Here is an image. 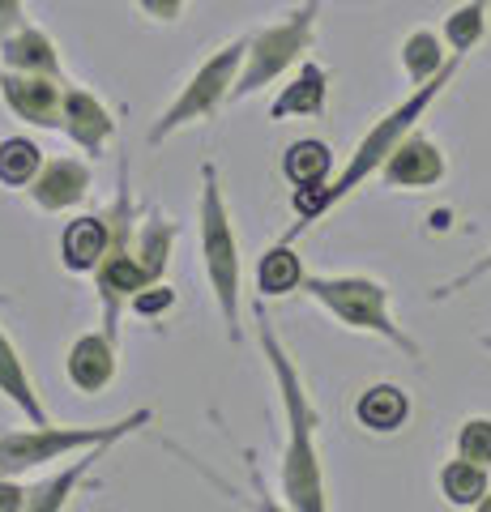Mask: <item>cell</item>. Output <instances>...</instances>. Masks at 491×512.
Here are the masks:
<instances>
[{"label":"cell","mask_w":491,"mask_h":512,"mask_svg":"<svg viewBox=\"0 0 491 512\" xmlns=\"http://www.w3.org/2000/svg\"><path fill=\"white\" fill-rule=\"evenodd\" d=\"M261 325V350L274 372L278 397H282V419H287V440H282V500L291 504V512H329V487H325V461L321 444H316V427H321V410L312 406V397L304 389L295 359L282 346L274 320L265 316V303L257 308Z\"/></svg>","instance_id":"obj_1"},{"label":"cell","mask_w":491,"mask_h":512,"mask_svg":"<svg viewBox=\"0 0 491 512\" xmlns=\"http://www.w3.org/2000/svg\"><path fill=\"white\" fill-rule=\"evenodd\" d=\"M457 64H462V56H453L445 69H440L432 82H423V86H415V94L410 99H402L398 107L389 111V116H380L372 128H368V137L355 146V154H351V163L342 167V175L338 180H329V184H321V188H295V197H291V210H295V227L282 235L287 244H295L299 239V231L304 227H312L316 218H325L334 205H342L351 192L363 184V180H372V175H380V167L389 163V154L402 146V137H410L415 133V124L423 120V111L432 107L440 94H445V86L453 82V73H457Z\"/></svg>","instance_id":"obj_2"},{"label":"cell","mask_w":491,"mask_h":512,"mask_svg":"<svg viewBox=\"0 0 491 512\" xmlns=\"http://www.w3.org/2000/svg\"><path fill=\"white\" fill-rule=\"evenodd\" d=\"M154 423V410L150 406H137L129 410L124 419L116 423H30L18 431H5L0 436V474H26V470H39V466H52V461H69V457H82L90 448H103V444H116L133 431L150 427Z\"/></svg>","instance_id":"obj_3"},{"label":"cell","mask_w":491,"mask_h":512,"mask_svg":"<svg viewBox=\"0 0 491 512\" xmlns=\"http://www.w3.org/2000/svg\"><path fill=\"white\" fill-rule=\"evenodd\" d=\"M197 227H201V261H205V278H210L214 303L223 312L227 338L240 346L244 329H240V291H244V265H240V239L231 227V210L218 188V167L205 163L201 167V205H197Z\"/></svg>","instance_id":"obj_4"},{"label":"cell","mask_w":491,"mask_h":512,"mask_svg":"<svg viewBox=\"0 0 491 512\" xmlns=\"http://www.w3.org/2000/svg\"><path fill=\"white\" fill-rule=\"evenodd\" d=\"M304 295L312 303H321L338 325L355 329V333H376V338H385L389 346H398L402 355L423 359V346L410 338L398 320H393L389 286L380 278H368V274H308Z\"/></svg>","instance_id":"obj_5"},{"label":"cell","mask_w":491,"mask_h":512,"mask_svg":"<svg viewBox=\"0 0 491 512\" xmlns=\"http://www.w3.org/2000/svg\"><path fill=\"white\" fill-rule=\"evenodd\" d=\"M244 56H248V43H231V47H223L218 56H210L197 69V77L188 82L184 90H180V99L171 103L163 116H158V124L150 128V146H158L163 137H171V133H180L184 124H197V120H210L218 107H223L227 99H231V90H235V82H240V64H244Z\"/></svg>","instance_id":"obj_6"},{"label":"cell","mask_w":491,"mask_h":512,"mask_svg":"<svg viewBox=\"0 0 491 512\" xmlns=\"http://www.w3.org/2000/svg\"><path fill=\"white\" fill-rule=\"evenodd\" d=\"M312 18H316V0H308L299 13H291V22L261 30V35L248 43L244 73H240V82H235L231 99H248V94H257L261 86L278 82V77L308 52V43H312Z\"/></svg>","instance_id":"obj_7"},{"label":"cell","mask_w":491,"mask_h":512,"mask_svg":"<svg viewBox=\"0 0 491 512\" xmlns=\"http://www.w3.org/2000/svg\"><path fill=\"white\" fill-rule=\"evenodd\" d=\"M445 154H440V146L427 133H410L402 137V146L389 154V163L380 167V180H385L389 188H436L440 180H445Z\"/></svg>","instance_id":"obj_8"},{"label":"cell","mask_w":491,"mask_h":512,"mask_svg":"<svg viewBox=\"0 0 491 512\" xmlns=\"http://www.w3.org/2000/svg\"><path fill=\"white\" fill-rule=\"evenodd\" d=\"M0 94H5L13 116L39 128H56L60 111H65V90L56 86V77L43 73H0Z\"/></svg>","instance_id":"obj_9"},{"label":"cell","mask_w":491,"mask_h":512,"mask_svg":"<svg viewBox=\"0 0 491 512\" xmlns=\"http://www.w3.org/2000/svg\"><path fill=\"white\" fill-rule=\"evenodd\" d=\"M116 338L112 333H82L73 346H69V359H65V376L77 393L86 397H99L107 384L116 380Z\"/></svg>","instance_id":"obj_10"},{"label":"cell","mask_w":491,"mask_h":512,"mask_svg":"<svg viewBox=\"0 0 491 512\" xmlns=\"http://www.w3.org/2000/svg\"><path fill=\"white\" fill-rule=\"evenodd\" d=\"M86 192H90V167L82 158H52V163H43L39 180L30 184V201L43 214H60V210L82 205Z\"/></svg>","instance_id":"obj_11"},{"label":"cell","mask_w":491,"mask_h":512,"mask_svg":"<svg viewBox=\"0 0 491 512\" xmlns=\"http://www.w3.org/2000/svg\"><path fill=\"white\" fill-rule=\"evenodd\" d=\"M107 252H112V222H107V210L73 218L65 235H60V265H65L69 274H94Z\"/></svg>","instance_id":"obj_12"},{"label":"cell","mask_w":491,"mask_h":512,"mask_svg":"<svg viewBox=\"0 0 491 512\" xmlns=\"http://www.w3.org/2000/svg\"><path fill=\"white\" fill-rule=\"evenodd\" d=\"M60 128L82 146L86 154H103V146L116 133V120L94 94L86 90H65V111H60Z\"/></svg>","instance_id":"obj_13"},{"label":"cell","mask_w":491,"mask_h":512,"mask_svg":"<svg viewBox=\"0 0 491 512\" xmlns=\"http://www.w3.org/2000/svg\"><path fill=\"white\" fill-rule=\"evenodd\" d=\"M107 448H112V444L90 448V453L73 457L65 470H56V474H47L43 483H35V487H30V495H26V508H22V512H65V508L73 504L77 487H82V483H86V474L94 470V461H99Z\"/></svg>","instance_id":"obj_14"},{"label":"cell","mask_w":491,"mask_h":512,"mask_svg":"<svg viewBox=\"0 0 491 512\" xmlns=\"http://www.w3.org/2000/svg\"><path fill=\"white\" fill-rule=\"evenodd\" d=\"M355 419H359V427L376 431V436H393V431H402L410 419V397L398 384H368L355 402Z\"/></svg>","instance_id":"obj_15"},{"label":"cell","mask_w":491,"mask_h":512,"mask_svg":"<svg viewBox=\"0 0 491 512\" xmlns=\"http://www.w3.org/2000/svg\"><path fill=\"white\" fill-rule=\"evenodd\" d=\"M0 397L22 410L26 423H52L43 402H39V393H35V380L26 372V359L18 355V346L9 342L5 329H0Z\"/></svg>","instance_id":"obj_16"},{"label":"cell","mask_w":491,"mask_h":512,"mask_svg":"<svg viewBox=\"0 0 491 512\" xmlns=\"http://www.w3.org/2000/svg\"><path fill=\"white\" fill-rule=\"evenodd\" d=\"M329 99V73L316 60H308L299 77L274 99L269 107V120H299V116H321Z\"/></svg>","instance_id":"obj_17"},{"label":"cell","mask_w":491,"mask_h":512,"mask_svg":"<svg viewBox=\"0 0 491 512\" xmlns=\"http://www.w3.org/2000/svg\"><path fill=\"white\" fill-rule=\"evenodd\" d=\"M304 282H308V269H304L299 252L287 244V239H278V244L257 261V291H261V299H282L291 291H304Z\"/></svg>","instance_id":"obj_18"},{"label":"cell","mask_w":491,"mask_h":512,"mask_svg":"<svg viewBox=\"0 0 491 512\" xmlns=\"http://www.w3.org/2000/svg\"><path fill=\"white\" fill-rule=\"evenodd\" d=\"M176 235L180 227L171 222L167 214H150L146 222L137 227V239H133V256L146 265V274L154 282H163L167 265H171V248H176Z\"/></svg>","instance_id":"obj_19"},{"label":"cell","mask_w":491,"mask_h":512,"mask_svg":"<svg viewBox=\"0 0 491 512\" xmlns=\"http://www.w3.org/2000/svg\"><path fill=\"white\" fill-rule=\"evenodd\" d=\"M329 171H334V150L316 137L295 141V146H287V154H282V175H287L295 188H321V184H329Z\"/></svg>","instance_id":"obj_20"},{"label":"cell","mask_w":491,"mask_h":512,"mask_svg":"<svg viewBox=\"0 0 491 512\" xmlns=\"http://www.w3.org/2000/svg\"><path fill=\"white\" fill-rule=\"evenodd\" d=\"M436 483H440V495H445L453 508H474L491 491L487 466H479V461H466V457L445 461L440 474H436Z\"/></svg>","instance_id":"obj_21"},{"label":"cell","mask_w":491,"mask_h":512,"mask_svg":"<svg viewBox=\"0 0 491 512\" xmlns=\"http://www.w3.org/2000/svg\"><path fill=\"white\" fill-rule=\"evenodd\" d=\"M0 56L13 73H43V77H56L60 60H56V47L52 39L43 35V30H18L13 39H5L0 47Z\"/></svg>","instance_id":"obj_22"},{"label":"cell","mask_w":491,"mask_h":512,"mask_svg":"<svg viewBox=\"0 0 491 512\" xmlns=\"http://www.w3.org/2000/svg\"><path fill=\"white\" fill-rule=\"evenodd\" d=\"M445 64H449L445 60V43H440L436 30H415V35H406V43H402V69H406V77L415 86L432 82Z\"/></svg>","instance_id":"obj_23"},{"label":"cell","mask_w":491,"mask_h":512,"mask_svg":"<svg viewBox=\"0 0 491 512\" xmlns=\"http://www.w3.org/2000/svg\"><path fill=\"white\" fill-rule=\"evenodd\" d=\"M43 171V150L26 137H5L0 141V184L5 188H30Z\"/></svg>","instance_id":"obj_24"},{"label":"cell","mask_w":491,"mask_h":512,"mask_svg":"<svg viewBox=\"0 0 491 512\" xmlns=\"http://www.w3.org/2000/svg\"><path fill=\"white\" fill-rule=\"evenodd\" d=\"M487 9L491 0H466L445 18V43L453 47V56H466L470 47H479L487 39Z\"/></svg>","instance_id":"obj_25"},{"label":"cell","mask_w":491,"mask_h":512,"mask_svg":"<svg viewBox=\"0 0 491 512\" xmlns=\"http://www.w3.org/2000/svg\"><path fill=\"white\" fill-rule=\"evenodd\" d=\"M457 457L466 461H479V466L491 470V419H483V414H474V419H466L462 427H457Z\"/></svg>","instance_id":"obj_26"},{"label":"cell","mask_w":491,"mask_h":512,"mask_svg":"<svg viewBox=\"0 0 491 512\" xmlns=\"http://www.w3.org/2000/svg\"><path fill=\"white\" fill-rule=\"evenodd\" d=\"M244 461H248V504H252V512H291V504L287 500H278L274 491L265 487V474H261V461H257V453H244Z\"/></svg>","instance_id":"obj_27"},{"label":"cell","mask_w":491,"mask_h":512,"mask_svg":"<svg viewBox=\"0 0 491 512\" xmlns=\"http://www.w3.org/2000/svg\"><path fill=\"white\" fill-rule=\"evenodd\" d=\"M171 308H176V291H171L167 282H150L146 291L133 299V308H129V312L154 320V316H163V312H171Z\"/></svg>","instance_id":"obj_28"},{"label":"cell","mask_w":491,"mask_h":512,"mask_svg":"<svg viewBox=\"0 0 491 512\" xmlns=\"http://www.w3.org/2000/svg\"><path fill=\"white\" fill-rule=\"evenodd\" d=\"M483 278H491V252L487 256H479L470 269H462L457 278H449V282H440V286H432V303H440V299H453L457 291H466V286H474V282H483Z\"/></svg>","instance_id":"obj_29"},{"label":"cell","mask_w":491,"mask_h":512,"mask_svg":"<svg viewBox=\"0 0 491 512\" xmlns=\"http://www.w3.org/2000/svg\"><path fill=\"white\" fill-rule=\"evenodd\" d=\"M26 487L13 474H0V512H22L26 508Z\"/></svg>","instance_id":"obj_30"},{"label":"cell","mask_w":491,"mask_h":512,"mask_svg":"<svg viewBox=\"0 0 491 512\" xmlns=\"http://www.w3.org/2000/svg\"><path fill=\"white\" fill-rule=\"evenodd\" d=\"M180 5L184 0H141V9L146 13H154V18H163V22H171L180 13Z\"/></svg>","instance_id":"obj_31"},{"label":"cell","mask_w":491,"mask_h":512,"mask_svg":"<svg viewBox=\"0 0 491 512\" xmlns=\"http://www.w3.org/2000/svg\"><path fill=\"white\" fill-rule=\"evenodd\" d=\"M18 18H22L18 0H0V35H5L9 26H18Z\"/></svg>","instance_id":"obj_32"},{"label":"cell","mask_w":491,"mask_h":512,"mask_svg":"<svg viewBox=\"0 0 491 512\" xmlns=\"http://www.w3.org/2000/svg\"><path fill=\"white\" fill-rule=\"evenodd\" d=\"M474 512H491V491L483 495V500H479V504H474Z\"/></svg>","instance_id":"obj_33"},{"label":"cell","mask_w":491,"mask_h":512,"mask_svg":"<svg viewBox=\"0 0 491 512\" xmlns=\"http://www.w3.org/2000/svg\"><path fill=\"white\" fill-rule=\"evenodd\" d=\"M5 303H13V295H9V291H0V308H5Z\"/></svg>","instance_id":"obj_34"}]
</instances>
